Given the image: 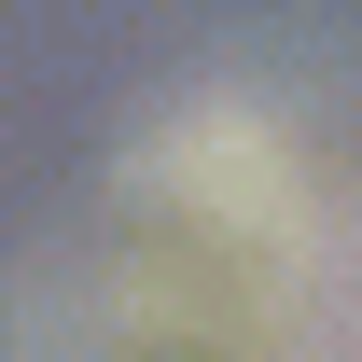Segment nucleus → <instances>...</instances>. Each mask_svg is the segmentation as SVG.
I'll list each match as a JSON object with an SVG mask.
<instances>
[{
	"label": "nucleus",
	"mask_w": 362,
	"mask_h": 362,
	"mask_svg": "<svg viewBox=\"0 0 362 362\" xmlns=\"http://www.w3.org/2000/svg\"><path fill=\"white\" fill-rule=\"evenodd\" d=\"M126 209L195 237V251H223V265H293V237L320 223L293 126L251 112V98H181L168 126L126 153Z\"/></svg>",
	"instance_id": "1"
},
{
	"label": "nucleus",
	"mask_w": 362,
	"mask_h": 362,
	"mask_svg": "<svg viewBox=\"0 0 362 362\" xmlns=\"http://www.w3.org/2000/svg\"><path fill=\"white\" fill-rule=\"evenodd\" d=\"M265 349L279 362H362V209H320L279 265V307H265Z\"/></svg>",
	"instance_id": "2"
}]
</instances>
